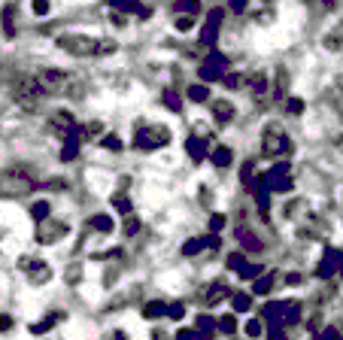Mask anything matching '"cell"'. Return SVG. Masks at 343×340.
Masks as SVG:
<instances>
[{"label": "cell", "instance_id": "1", "mask_svg": "<svg viewBox=\"0 0 343 340\" xmlns=\"http://www.w3.org/2000/svg\"><path fill=\"white\" fill-rule=\"evenodd\" d=\"M55 46L67 55L76 58H98V55H112L119 46L116 40H106V36H88V34H76V31H64V34L55 36Z\"/></svg>", "mask_w": 343, "mask_h": 340}, {"label": "cell", "instance_id": "2", "mask_svg": "<svg viewBox=\"0 0 343 340\" xmlns=\"http://www.w3.org/2000/svg\"><path fill=\"white\" fill-rule=\"evenodd\" d=\"M36 76H40L46 95H61V98H82L85 95V82L76 73H67V70H43Z\"/></svg>", "mask_w": 343, "mask_h": 340}, {"label": "cell", "instance_id": "3", "mask_svg": "<svg viewBox=\"0 0 343 340\" xmlns=\"http://www.w3.org/2000/svg\"><path fill=\"white\" fill-rule=\"evenodd\" d=\"M167 143H170V128L161 122H149V125L137 128V137H134L137 149H161Z\"/></svg>", "mask_w": 343, "mask_h": 340}, {"label": "cell", "instance_id": "4", "mask_svg": "<svg viewBox=\"0 0 343 340\" xmlns=\"http://www.w3.org/2000/svg\"><path fill=\"white\" fill-rule=\"evenodd\" d=\"M28 192H34V179H31L28 173H22V170H6V173H0V195H6V198H22V195H28Z\"/></svg>", "mask_w": 343, "mask_h": 340}, {"label": "cell", "instance_id": "5", "mask_svg": "<svg viewBox=\"0 0 343 340\" xmlns=\"http://www.w3.org/2000/svg\"><path fill=\"white\" fill-rule=\"evenodd\" d=\"M67 231H70L67 222H58V219H43V222H40V228H36V243L52 246V243H58L61 237H67Z\"/></svg>", "mask_w": 343, "mask_h": 340}, {"label": "cell", "instance_id": "6", "mask_svg": "<svg viewBox=\"0 0 343 340\" xmlns=\"http://www.w3.org/2000/svg\"><path fill=\"white\" fill-rule=\"evenodd\" d=\"M18 271L25 273L31 282H36V286H43V282L52 279V268H49L46 261H40V258H22V261H18Z\"/></svg>", "mask_w": 343, "mask_h": 340}, {"label": "cell", "instance_id": "7", "mask_svg": "<svg viewBox=\"0 0 343 340\" xmlns=\"http://www.w3.org/2000/svg\"><path fill=\"white\" fill-rule=\"evenodd\" d=\"M264 152H268V155L289 152V137L282 134L279 125H268V128H264Z\"/></svg>", "mask_w": 343, "mask_h": 340}, {"label": "cell", "instance_id": "8", "mask_svg": "<svg viewBox=\"0 0 343 340\" xmlns=\"http://www.w3.org/2000/svg\"><path fill=\"white\" fill-rule=\"evenodd\" d=\"M322 46H325L328 52H340V49H343V18L331 28V31H328V34L322 36Z\"/></svg>", "mask_w": 343, "mask_h": 340}, {"label": "cell", "instance_id": "9", "mask_svg": "<svg viewBox=\"0 0 343 340\" xmlns=\"http://www.w3.org/2000/svg\"><path fill=\"white\" fill-rule=\"evenodd\" d=\"M213 116H216V125H228L234 119V106L228 101H216L213 103Z\"/></svg>", "mask_w": 343, "mask_h": 340}, {"label": "cell", "instance_id": "10", "mask_svg": "<svg viewBox=\"0 0 343 340\" xmlns=\"http://www.w3.org/2000/svg\"><path fill=\"white\" fill-rule=\"evenodd\" d=\"M274 91H271V95H274V101H282V98H285V91H289V73H285V67H279L274 73Z\"/></svg>", "mask_w": 343, "mask_h": 340}, {"label": "cell", "instance_id": "11", "mask_svg": "<svg viewBox=\"0 0 343 340\" xmlns=\"http://www.w3.org/2000/svg\"><path fill=\"white\" fill-rule=\"evenodd\" d=\"M225 295H228V286H225V282H213V286L206 289V295H201V298H204V304H216V301H222Z\"/></svg>", "mask_w": 343, "mask_h": 340}, {"label": "cell", "instance_id": "12", "mask_svg": "<svg viewBox=\"0 0 343 340\" xmlns=\"http://www.w3.org/2000/svg\"><path fill=\"white\" fill-rule=\"evenodd\" d=\"M185 146H188V155H192L195 161H204V158H206V146H204V140H201V137H188V143H185Z\"/></svg>", "mask_w": 343, "mask_h": 340}, {"label": "cell", "instance_id": "13", "mask_svg": "<svg viewBox=\"0 0 343 340\" xmlns=\"http://www.w3.org/2000/svg\"><path fill=\"white\" fill-rule=\"evenodd\" d=\"M264 85H268V73H252V79H249V88H252L255 95H261V91H264Z\"/></svg>", "mask_w": 343, "mask_h": 340}, {"label": "cell", "instance_id": "14", "mask_svg": "<svg viewBox=\"0 0 343 340\" xmlns=\"http://www.w3.org/2000/svg\"><path fill=\"white\" fill-rule=\"evenodd\" d=\"M213 164H219V167H225V164H231V152L219 146V149L213 152Z\"/></svg>", "mask_w": 343, "mask_h": 340}, {"label": "cell", "instance_id": "15", "mask_svg": "<svg viewBox=\"0 0 343 340\" xmlns=\"http://www.w3.org/2000/svg\"><path fill=\"white\" fill-rule=\"evenodd\" d=\"M188 101L204 103L206 101V85H192V88H188Z\"/></svg>", "mask_w": 343, "mask_h": 340}, {"label": "cell", "instance_id": "16", "mask_svg": "<svg viewBox=\"0 0 343 340\" xmlns=\"http://www.w3.org/2000/svg\"><path fill=\"white\" fill-rule=\"evenodd\" d=\"M91 225H94L98 231H103V234H106V231H112V222H109V216H103V213L91 219Z\"/></svg>", "mask_w": 343, "mask_h": 340}, {"label": "cell", "instance_id": "17", "mask_svg": "<svg viewBox=\"0 0 343 340\" xmlns=\"http://www.w3.org/2000/svg\"><path fill=\"white\" fill-rule=\"evenodd\" d=\"M198 9H201L198 0H179L176 3V12H198Z\"/></svg>", "mask_w": 343, "mask_h": 340}, {"label": "cell", "instance_id": "18", "mask_svg": "<svg viewBox=\"0 0 343 340\" xmlns=\"http://www.w3.org/2000/svg\"><path fill=\"white\" fill-rule=\"evenodd\" d=\"M206 246V240H188V243H185V249H182V252H185V255H195V252H201V249H204Z\"/></svg>", "mask_w": 343, "mask_h": 340}, {"label": "cell", "instance_id": "19", "mask_svg": "<svg viewBox=\"0 0 343 340\" xmlns=\"http://www.w3.org/2000/svg\"><path fill=\"white\" fill-rule=\"evenodd\" d=\"M164 103L170 106L173 112H179V106H182V103H179V98H176V91H170V88L164 91Z\"/></svg>", "mask_w": 343, "mask_h": 340}, {"label": "cell", "instance_id": "20", "mask_svg": "<svg viewBox=\"0 0 343 340\" xmlns=\"http://www.w3.org/2000/svg\"><path fill=\"white\" fill-rule=\"evenodd\" d=\"M3 31H6V36H12V6L3 9Z\"/></svg>", "mask_w": 343, "mask_h": 340}, {"label": "cell", "instance_id": "21", "mask_svg": "<svg viewBox=\"0 0 343 340\" xmlns=\"http://www.w3.org/2000/svg\"><path fill=\"white\" fill-rule=\"evenodd\" d=\"M34 216H36V222L49 219V204H46V201H40V204H34Z\"/></svg>", "mask_w": 343, "mask_h": 340}, {"label": "cell", "instance_id": "22", "mask_svg": "<svg viewBox=\"0 0 343 340\" xmlns=\"http://www.w3.org/2000/svg\"><path fill=\"white\" fill-rule=\"evenodd\" d=\"M143 313H146V319H158V316L164 313V304H149Z\"/></svg>", "mask_w": 343, "mask_h": 340}, {"label": "cell", "instance_id": "23", "mask_svg": "<svg viewBox=\"0 0 343 340\" xmlns=\"http://www.w3.org/2000/svg\"><path fill=\"white\" fill-rule=\"evenodd\" d=\"M192 25H195V22H192L188 15H182V18H176V31H182V34H185V31H192Z\"/></svg>", "mask_w": 343, "mask_h": 340}, {"label": "cell", "instance_id": "24", "mask_svg": "<svg viewBox=\"0 0 343 340\" xmlns=\"http://www.w3.org/2000/svg\"><path fill=\"white\" fill-rule=\"evenodd\" d=\"M234 325H237V322H234V319H231V316H225V319H222V322H219V328H222V331H225V334H231V331H234Z\"/></svg>", "mask_w": 343, "mask_h": 340}, {"label": "cell", "instance_id": "25", "mask_svg": "<svg viewBox=\"0 0 343 340\" xmlns=\"http://www.w3.org/2000/svg\"><path fill=\"white\" fill-rule=\"evenodd\" d=\"M34 12L36 15H46L49 12V0H34Z\"/></svg>", "mask_w": 343, "mask_h": 340}, {"label": "cell", "instance_id": "26", "mask_svg": "<svg viewBox=\"0 0 343 340\" xmlns=\"http://www.w3.org/2000/svg\"><path fill=\"white\" fill-rule=\"evenodd\" d=\"M103 146H106L109 152H116V149H122V143H119V137H106V140H103Z\"/></svg>", "mask_w": 343, "mask_h": 340}, {"label": "cell", "instance_id": "27", "mask_svg": "<svg viewBox=\"0 0 343 340\" xmlns=\"http://www.w3.org/2000/svg\"><path fill=\"white\" fill-rule=\"evenodd\" d=\"M268 289H271V276H264V279H258V282H255V292H261V295H264Z\"/></svg>", "mask_w": 343, "mask_h": 340}, {"label": "cell", "instance_id": "28", "mask_svg": "<svg viewBox=\"0 0 343 340\" xmlns=\"http://www.w3.org/2000/svg\"><path fill=\"white\" fill-rule=\"evenodd\" d=\"M234 307H237V310H249V298H246V295H237V298H234Z\"/></svg>", "mask_w": 343, "mask_h": 340}, {"label": "cell", "instance_id": "29", "mask_svg": "<svg viewBox=\"0 0 343 340\" xmlns=\"http://www.w3.org/2000/svg\"><path fill=\"white\" fill-rule=\"evenodd\" d=\"M225 85H228V88H237V85H240V76H237V73L225 76Z\"/></svg>", "mask_w": 343, "mask_h": 340}, {"label": "cell", "instance_id": "30", "mask_svg": "<svg viewBox=\"0 0 343 340\" xmlns=\"http://www.w3.org/2000/svg\"><path fill=\"white\" fill-rule=\"evenodd\" d=\"M209 228H213V231H219V228H225V216H213V222H209Z\"/></svg>", "mask_w": 343, "mask_h": 340}, {"label": "cell", "instance_id": "31", "mask_svg": "<svg viewBox=\"0 0 343 340\" xmlns=\"http://www.w3.org/2000/svg\"><path fill=\"white\" fill-rule=\"evenodd\" d=\"M116 206H119L122 213H128V210H131V201H128V198H116Z\"/></svg>", "mask_w": 343, "mask_h": 340}, {"label": "cell", "instance_id": "32", "mask_svg": "<svg viewBox=\"0 0 343 340\" xmlns=\"http://www.w3.org/2000/svg\"><path fill=\"white\" fill-rule=\"evenodd\" d=\"M137 228H140V222H137V219H128V225H125V231H128V234H137Z\"/></svg>", "mask_w": 343, "mask_h": 340}, {"label": "cell", "instance_id": "33", "mask_svg": "<svg viewBox=\"0 0 343 340\" xmlns=\"http://www.w3.org/2000/svg\"><path fill=\"white\" fill-rule=\"evenodd\" d=\"M167 313H170V319H179V316H182V304H173Z\"/></svg>", "mask_w": 343, "mask_h": 340}, {"label": "cell", "instance_id": "34", "mask_svg": "<svg viewBox=\"0 0 343 340\" xmlns=\"http://www.w3.org/2000/svg\"><path fill=\"white\" fill-rule=\"evenodd\" d=\"M228 265H231V268H240V265H243V255H231V258H228Z\"/></svg>", "mask_w": 343, "mask_h": 340}, {"label": "cell", "instance_id": "35", "mask_svg": "<svg viewBox=\"0 0 343 340\" xmlns=\"http://www.w3.org/2000/svg\"><path fill=\"white\" fill-rule=\"evenodd\" d=\"M176 340H195V331H179Z\"/></svg>", "mask_w": 343, "mask_h": 340}, {"label": "cell", "instance_id": "36", "mask_svg": "<svg viewBox=\"0 0 343 340\" xmlns=\"http://www.w3.org/2000/svg\"><path fill=\"white\" fill-rule=\"evenodd\" d=\"M9 325H12V319H9V316H0V331H6Z\"/></svg>", "mask_w": 343, "mask_h": 340}, {"label": "cell", "instance_id": "37", "mask_svg": "<svg viewBox=\"0 0 343 340\" xmlns=\"http://www.w3.org/2000/svg\"><path fill=\"white\" fill-rule=\"evenodd\" d=\"M289 109H292V112H301V101H289Z\"/></svg>", "mask_w": 343, "mask_h": 340}, {"label": "cell", "instance_id": "38", "mask_svg": "<svg viewBox=\"0 0 343 340\" xmlns=\"http://www.w3.org/2000/svg\"><path fill=\"white\" fill-rule=\"evenodd\" d=\"M231 6H234V9H243V6H246V0H234Z\"/></svg>", "mask_w": 343, "mask_h": 340}]
</instances>
